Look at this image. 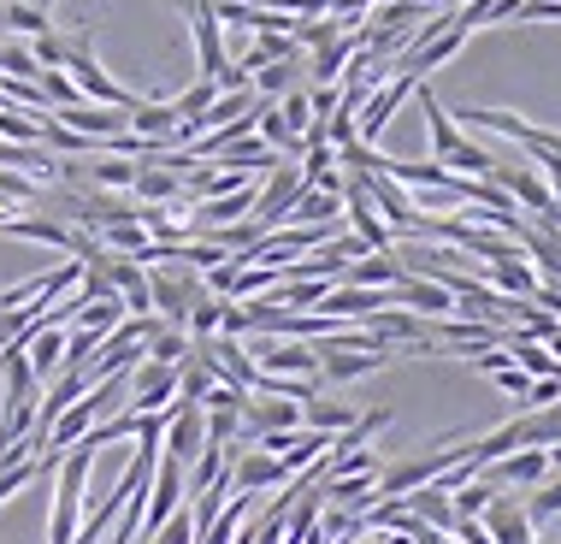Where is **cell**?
I'll return each mask as SVG.
<instances>
[{
	"instance_id": "obj_37",
	"label": "cell",
	"mask_w": 561,
	"mask_h": 544,
	"mask_svg": "<svg viewBox=\"0 0 561 544\" xmlns=\"http://www.w3.org/2000/svg\"><path fill=\"white\" fill-rule=\"evenodd\" d=\"M543 350L556 355V367H561V331H550V338H543Z\"/></svg>"
},
{
	"instance_id": "obj_27",
	"label": "cell",
	"mask_w": 561,
	"mask_h": 544,
	"mask_svg": "<svg viewBox=\"0 0 561 544\" xmlns=\"http://www.w3.org/2000/svg\"><path fill=\"white\" fill-rule=\"evenodd\" d=\"M0 30H12V36H48L54 30V19L42 7H30V0H7V7H0Z\"/></svg>"
},
{
	"instance_id": "obj_6",
	"label": "cell",
	"mask_w": 561,
	"mask_h": 544,
	"mask_svg": "<svg viewBox=\"0 0 561 544\" xmlns=\"http://www.w3.org/2000/svg\"><path fill=\"white\" fill-rule=\"evenodd\" d=\"M190 12V30H195V59H202V78L219 83L225 66H231V42H225V24L207 12V0H184Z\"/></svg>"
},
{
	"instance_id": "obj_23",
	"label": "cell",
	"mask_w": 561,
	"mask_h": 544,
	"mask_svg": "<svg viewBox=\"0 0 561 544\" xmlns=\"http://www.w3.org/2000/svg\"><path fill=\"white\" fill-rule=\"evenodd\" d=\"M337 219H343V195L331 190H301L284 214V225H337Z\"/></svg>"
},
{
	"instance_id": "obj_39",
	"label": "cell",
	"mask_w": 561,
	"mask_h": 544,
	"mask_svg": "<svg viewBox=\"0 0 561 544\" xmlns=\"http://www.w3.org/2000/svg\"><path fill=\"white\" fill-rule=\"evenodd\" d=\"M556 7H561V0H556Z\"/></svg>"
},
{
	"instance_id": "obj_28",
	"label": "cell",
	"mask_w": 561,
	"mask_h": 544,
	"mask_svg": "<svg viewBox=\"0 0 561 544\" xmlns=\"http://www.w3.org/2000/svg\"><path fill=\"white\" fill-rule=\"evenodd\" d=\"M0 143H19V148H42V118L24 107H7L0 101Z\"/></svg>"
},
{
	"instance_id": "obj_4",
	"label": "cell",
	"mask_w": 561,
	"mask_h": 544,
	"mask_svg": "<svg viewBox=\"0 0 561 544\" xmlns=\"http://www.w3.org/2000/svg\"><path fill=\"white\" fill-rule=\"evenodd\" d=\"M249 361H254V373L320 379V355H313V343H296V338H249Z\"/></svg>"
},
{
	"instance_id": "obj_34",
	"label": "cell",
	"mask_w": 561,
	"mask_h": 544,
	"mask_svg": "<svg viewBox=\"0 0 561 544\" xmlns=\"http://www.w3.org/2000/svg\"><path fill=\"white\" fill-rule=\"evenodd\" d=\"M561 403V379H533L526 385V408H556Z\"/></svg>"
},
{
	"instance_id": "obj_33",
	"label": "cell",
	"mask_w": 561,
	"mask_h": 544,
	"mask_svg": "<svg viewBox=\"0 0 561 544\" xmlns=\"http://www.w3.org/2000/svg\"><path fill=\"white\" fill-rule=\"evenodd\" d=\"M148 544H195V521H190V509H178V515L165 521Z\"/></svg>"
},
{
	"instance_id": "obj_32",
	"label": "cell",
	"mask_w": 561,
	"mask_h": 544,
	"mask_svg": "<svg viewBox=\"0 0 561 544\" xmlns=\"http://www.w3.org/2000/svg\"><path fill=\"white\" fill-rule=\"evenodd\" d=\"M278 118H284V131H290V136H308V125H313V107H308V89H290V95L278 101Z\"/></svg>"
},
{
	"instance_id": "obj_20",
	"label": "cell",
	"mask_w": 561,
	"mask_h": 544,
	"mask_svg": "<svg viewBox=\"0 0 561 544\" xmlns=\"http://www.w3.org/2000/svg\"><path fill=\"white\" fill-rule=\"evenodd\" d=\"M484 284H491L496 296H533L543 279L533 272V261H526V254H508V261H491V267H484Z\"/></svg>"
},
{
	"instance_id": "obj_5",
	"label": "cell",
	"mask_w": 561,
	"mask_h": 544,
	"mask_svg": "<svg viewBox=\"0 0 561 544\" xmlns=\"http://www.w3.org/2000/svg\"><path fill=\"white\" fill-rule=\"evenodd\" d=\"M202 450H207V415L195 403H172L165 408V432H160V456L190 467Z\"/></svg>"
},
{
	"instance_id": "obj_14",
	"label": "cell",
	"mask_w": 561,
	"mask_h": 544,
	"mask_svg": "<svg viewBox=\"0 0 561 544\" xmlns=\"http://www.w3.org/2000/svg\"><path fill=\"white\" fill-rule=\"evenodd\" d=\"M402 254L397 249H385V254H360V261H348L343 267V279L337 284H360V291H390V284L402 279Z\"/></svg>"
},
{
	"instance_id": "obj_29",
	"label": "cell",
	"mask_w": 561,
	"mask_h": 544,
	"mask_svg": "<svg viewBox=\"0 0 561 544\" xmlns=\"http://www.w3.org/2000/svg\"><path fill=\"white\" fill-rule=\"evenodd\" d=\"M526 521L533 526H543V521H561V474H543L538 486H533V497H526Z\"/></svg>"
},
{
	"instance_id": "obj_18",
	"label": "cell",
	"mask_w": 561,
	"mask_h": 544,
	"mask_svg": "<svg viewBox=\"0 0 561 544\" xmlns=\"http://www.w3.org/2000/svg\"><path fill=\"white\" fill-rule=\"evenodd\" d=\"M378 497V467H367V474H337V479H320V503H343V509H367Z\"/></svg>"
},
{
	"instance_id": "obj_10",
	"label": "cell",
	"mask_w": 561,
	"mask_h": 544,
	"mask_svg": "<svg viewBox=\"0 0 561 544\" xmlns=\"http://www.w3.org/2000/svg\"><path fill=\"white\" fill-rule=\"evenodd\" d=\"M343 214H348V237H360V243H367L373 254L397 249V231H390V225L378 219V207H373L355 184H348V178H343Z\"/></svg>"
},
{
	"instance_id": "obj_26",
	"label": "cell",
	"mask_w": 561,
	"mask_h": 544,
	"mask_svg": "<svg viewBox=\"0 0 561 544\" xmlns=\"http://www.w3.org/2000/svg\"><path fill=\"white\" fill-rule=\"evenodd\" d=\"M142 361H160V367H184V361H190V331H184V326H160L154 338L142 343Z\"/></svg>"
},
{
	"instance_id": "obj_31",
	"label": "cell",
	"mask_w": 561,
	"mask_h": 544,
	"mask_svg": "<svg viewBox=\"0 0 561 544\" xmlns=\"http://www.w3.org/2000/svg\"><path fill=\"white\" fill-rule=\"evenodd\" d=\"M214 101H219V83H190L184 89V95H172V113H178V125H195V118H202L207 107H214Z\"/></svg>"
},
{
	"instance_id": "obj_15",
	"label": "cell",
	"mask_w": 561,
	"mask_h": 544,
	"mask_svg": "<svg viewBox=\"0 0 561 544\" xmlns=\"http://www.w3.org/2000/svg\"><path fill=\"white\" fill-rule=\"evenodd\" d=\"M414 95H420V113H426V136H432V160L444 166V160L455 155V148L467 143V136H461V125H455V113H449V107H437V101H432V89H414Z\"/></svg>"
},
{
	"instance_id": "obj_2",
	"label": "cell",
	"mask_w": 561,
	"mask_h": 544,
	"mask_svg": "<svg viewBox=\"0 0 561 544\" xmlns=\"http://www.w3.org/2000/svg\"><path fill=\"white\" fill-rule=\"evenodd\" d=\"M59 71H66V78L78 83V95L89 101V107H118V113H130L136 101H142V95H136V89L113 83L107 71H101L95 48H89V30H83V36H71V48H66V66H59Z\"/></svg>"
},
{
	"instance_id": "obj_35",
	"label": "cell",
	"mask_w": 561,
	"mask_h": 544,
	"mask_svg": "<svg viewBox=\"0 0 561 544\" xmlns=\"http://www.w3.org/2000/svg\"><path fill=\"white\" fill-rule=\"evenodd\" d=\"M491 379H496V390H503V397H514V403H526V385H533L520 367H503V373H491Z\"/></svg>"
},
{
	"instance_id": "obj_8",
	"label": "cell",
	"mask_w": 561,
	"mask_h": 544,
	"mask_svg": "<svg viewBox=\"0 0 561 544\" xmlns=\"http://www.w3.org/2000/svg\"><path fill=\"white\" fill-rule=\"evenodd\" d=\"M390 308H408V314H420V320H449V314H455V296H449L437 279L402 272V279L390 284Z\"/></svg>"
},
{
	"instance_id": "obj_36",
	"label": "cell",
	"mask_w": 561,
	"mask_h": 544,
	"mask_svg": "<svg viewBox=\"0 0 561 544\" xmlns=\"http://www.w3.org/2000/svg\"><path fill=\"white\" fill-rule=\"evenodd\" d=\"M449 544H491V533H484L479 521H455L449 526Z\"/></svg>"
},
{
	"instance_id": "obj_22",
	"label": "cell",
	"mask_w": 561,
	"mask_h": 544,
	"mask_svg": "<svg viewBox=\"0 0 561 544\" xmlns=\"http://www.w3.org/2000/svg\"><path fill=\"white\" fill-rule=\"evenodd\" d=\"M402 503H408V515H414V521H426L432 533H444V539H449L455 509H449V491H444V486H420V491H408Z\"/></svg>"
},
{
	"instance_id": "obj_19",
	"label": "cell",
	"mask_w": 561,
	"mask_h": 544,
	"mask_svg": "<svg viewBox=\"0 0 561 544\" xmlns=\"http://www.w3.org/2000/svg\"><path fill=\"white\" fill-rule=\"evenodd\" d=\"M136 202L142 207H165V202H184V178L172 172V166H142L136 160Z\"/></svg>"
},
{
	"instance_id": "obj_7",
	"label": "cell",
	"mask_w": 561,
	"mask_h": 544,
	"mask_svg": "<svg viewBox=\"0 0 561 544\" xmlns=\"http://www.w3.org/2000/svg\"><path fill=\"white\" fill-rule=\"evenodd\" d=\"M172 403H178V367L136 361V367H130V408H125V415H165Z\"/></svg>"
},
{
	"instance_id": "obj_38",
	"label": "cell",
	"mask_w": 561,
	"mask_h": 544,
	"mask_svg": "<svg viewBox=\"0 0 561 544\" xmlns=\"http://www.w3.org/2000/svg\"><path fill=\"white\" fill-rule=\"evenodd\" d=\"M30 7H42V12H48V7H54V0H30Z\"/></svg>"
},
{
	"instance_id": "obj_12",
	"label": "cell",
	"mask_w": 561,
	"mask_h": 544,
	"mask_svg": "<svg viewBox=\"0 0 561 544\" xmlns=\"http://www.w3.org/2000/svg\"><path fill=\"white\" fill-rule=\"evenodd\" d=\"M543 474H550V456H543V450H514V456L484 467L479 479H484V486H496V491H508V486H526V491H533Z\"/></svg>"
},
{
	"instance_id": "obj_21",
	"label": "cell",
	"mask_w": 561,
	"mask_h": 544,
	"mask_svg": "<svg viewBox=\"0 0 561 544\" xmlns=\"http://www.w3.org/2000/svg\"><path fill=\"white\" fill-rule=\"evenodd\" d=\"M125 131H130V136H142V143H165V148H172V131H178L172 101H136Z\"/></svg>"
},
{
	"instance_id": "obj_9",
	"label": "cell",
	"mask_w": 561,
	"mask_h": 544,
	"mask_svg": "<svg viewBox=\"0 0 561 544\" xmlns=\"http://www.w3.org/2000/svg\"><path fill=\"white\" fill-rule=\"evenodd\" d=\"M231 491H272V486H284V467L278 456H261V450H249V438H237L231 444Z\"/></svg>"
},
{
	"instance_id": "obj_3",
	"label": "cell",
	"mask_w": 561,
	"mask_h": 544,
	"mask_svg": "<svg viewBox=\"0 0 561 544\" xmlns=\"http://www.w3.org/2000/svg\"><path fill=\"white\" fill-rule=\"evenodd\" d=\"M190 361H202L214 373V385H231V390H254V361H249V343L242 338H190Z\"/></svg>"
},
{
	"instance_id": "obj_16",
	"label": "cell",
	"mask_w": 561,
	"mask_h": 544,
	"mask_svg": "<svg viewBox=\"0 0 561 544\" xmlns=\"http://www.w3.org/2000/svg\"><path fill=\"white\" fill-rule=\"evenodd\" d=\"M249 214H254V184H242L231 195H214V202H195V219L190 225L219 231V225H237V219H249Z\"/></svg>"
},
{
	"instance_id": "obj_17",
	"label": "cell",
	"mask_w": 561,
	"mask_h": 544,
	"mask_svg": "<svg viewBox=\"0 0 561 544\" xmlns=\"http://www.w3.org/2000/svg\"><path fill=\"white\" fill-rule=\"evenodd\" d=\"M24 361H30V373H36V385L59 379V367H66V331H59V326H42L36 338L24 343Z\"/></svg>"
},
{
	"instance_id": "obj_24",
	"label": "cell",
	"mask_w": 561,
	"mask_h": 544,
	"mask_svg": "<svg viewBox=\"0 0 561 544\" xmlns=\"http://www.w3.org/2000/svg\"><path fill=\"white\" fill-rule=\"evenodd\" d=\"M301 59H308V54H301ZM301 59H272V66H261V71L249 78V89H254L261 101H284V95L301 83Z\"/></svg>"
},
{
	"instance_id": "obj_30",
	"label": "cell",
	"mask_w": 561,
	"mask_h": 544,
	"mask_svg": "<svg viewBox=\"0 0 561 544\" xmlns=\"http://www.w3.org/2000/svg\"><path fill=\"white\" fill-rule=\"evenodd\" d=\"M118 320H125V302L118 296H101V302H83L78 308V331H95V338H107Z\"/></svg>"
},
{
	"instance_id": "obj_11",
	"label": "cell",
	"mask_w": 561,
	"mask_h": 544,
	"mask_svg": "<svg viewBox=\"0 0 561 544\" xmlns=\"http://www.w3.org/2000/svg\"><path fill=\"white\" fill-rule=\"evenodd\" d=\"M479 526H484V533H491V544H538V526L526 521V509L514 503L508 491H496L491 503H484Z\"/></svg>"
},
{
	"instance_id": "obj_13",
	"label": "cell",
	"mask_w": 561,
	"mask_h": 544,
	"mask_svg": "<svg viewBox=\"0 0 561 544\" xmlns=\"http://www.w3.org/2000/svg\"><path fill=\"white\" fill-rule=\"evenodd\" d=\"M66 131H78L89 136V143H107V136H118L130 125V113H118V107H89V101H78V107H66V113H54Z\"/></svg>"
},
{
	"instance_id": "obj_1",
	"label": "cell",
	"mask_w": 561,
	"mask_h": 544,
	"mask_svg": "<svg viewBox=\"0 0 561 544\" xmlns=\"http://www.w3.org/2000/svg\"><path fill=\"white\" fill-rule=\"evenodd\" d=\"M89 462H95V450H66L54 467V521H48V544H71V533H78L83 521V491H89Z\"/></svg>"
},
{
	"instance_id": "obj_25",
	"label": "cell",
	"mask_w": 561,
	"mask_h": 544,
	"mask_svg": "<svg viewBox=\"0 0 561 544\" xmlns=\"http://www.w3.org/2000/svg\"><path fill=\"white\" fill-rule=\"evenodd\" d=\"M514 432H520V450H550V444H561V408H533V415L514 420Z\"/></svg>"
}]
</instances>
